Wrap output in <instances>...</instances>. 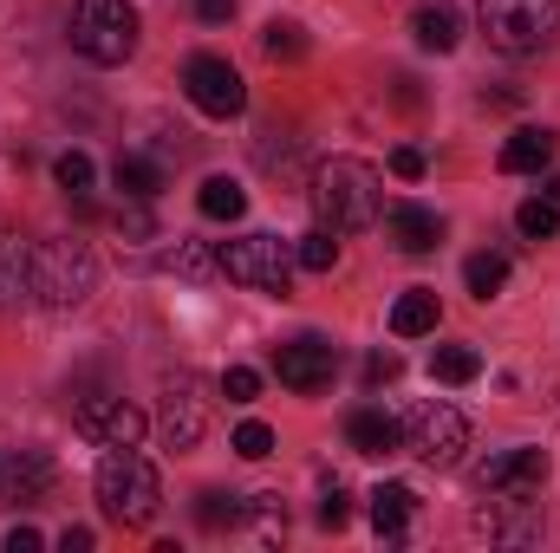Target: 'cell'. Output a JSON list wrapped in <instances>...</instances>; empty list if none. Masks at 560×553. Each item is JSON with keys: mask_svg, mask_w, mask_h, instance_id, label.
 Listing matches in <instances>:
<instances>
[{"mask_svg": "<svg viewBox=\"0 0 560 553\" xmlns=\"http://www.w3.org/2000/svg\"><path fill=\"white\" fill-rule=\"evenodd\" d=\"M313 215L332 235H359L385 215V176L365 156H326L313 169Z\"/></svg>", "mask_w": 560, "mask_h": 553, "instance_id": "6da1fadb", "label": "cell"}, {"mask_svg": "<svg viewBox=\"0 0 560 553\" xmlns=\"http://www.w3.org/2000/svg\"><path fill=\"white\" fill-rule=\"evenodd\" d=\"M92 293H98V255L85 242L59 235V242H39L26 255V299H39L46 313H72Z\"/></svg>", "mask_w": 560, "mask_h": 553, "instance_id": "7a4b0ae2", "label": "cell"}, {"mask_svg": "<svg viewBox=\"0 0 560 553\" xmlns=\"http://www.w3.org/2000/svg\"><path fill=\"white\" fill-rule=\"evenodd\" d=\"M92 489H98V508L112 521H125V528H150L156 508H163V482H156V469L143 462L138 449H105Z\"/></svg>", "mask_w": 560, "mask_h": 553, "instance_id": "3957f363", "label": "cell"}, {"mask_svg": "<svg viewBox=\"0 0 560 553\" xmlns=\"http://www.w3.org/2000/svg\"><path fill=\"white\" fill-rule=\"evenodd\" d=\"M66 39L92 66H125L138 52V7L131 0H72Z\"/></svg>", "mask_w": 560, "mask_h": 553, "instance_id": "277c9868", "label": "cell"}, {"mask_svg": "<svg viewBox=\"0 0 560 553\" xmlns=\"http://www.w3.org/2000/svg\"><path fill=\"white\" fill-rule=\"evenodd\" d=\"M482 39L509 59H528L541 46H555L560 33V0H476Z\"/></svg>", "mask_w": 560, "mask_h": 553, "instance_id": "5b68a950", "label": "cell"}, {"mask_svg": "<svg viewBox=\"0 0 560 553\" xmlns=\"http://www.w3.org/2000/svg\"><path fill=\"white\" fill-rule=\"evenodd\" d=\"M215 274H229L235 286H255V293H287L293 286V248L280 235H235L215 248Z\"/></svg>", "mask_w": 560, "mask_h": 553, "instance_id": "8992f818", "label": "cell"}, {"mask_svg": "<svg viewBox=\"0 0 560 553\" xmlns=\"http://www.w3.org/2000/svg\"><path fill=\"white\" fill-rule=\"evenodd\" d=\"M405 449L423 456V462H436V469H450L463 449H469V416L456 411V404H443V398H423L405 411Z\"/></svg>", "mask_w": 560, "mask_h": 553, "instance_id": "52a82bcc", "label": "cell"}, {"mask_svg": "<svg viewBox=\"0 0 560 553\" xmlns=\"http://www.w3.org/2000/svg\"><path fill=\"white\" fill-rule=\"evenodd\" d=\"M156 436L170 449H196L209 436V385L196 372H170L163 378V404H156Z\"/></svg>", "mask_w": 560, "mask_h": 553, "instance_id": "ba28073f", "label": "cell"}, {"mask_svg": "<svg viewBox=\"0 0 560 553\" xmlns=\"http://www.w3.org/2000/svg\"><path fill=\"white\" fill-rule=\"evenodd\" d=\"M183 92H189V105H196L202 118H242V111H248L242 72H235L229 59H215V52H196V59L183 66Z\"/></svg>", "mask_w": 560, "mask_h": 553, "instance_id": "9c48e42d", "label": "cell"}, {"mask_svg": "<svg viewBox=\"0 0 560 553\" xmlns=\"http://www.w3.org/2000/svg\"><path fill=\"white\" fill-rule=\"evenodd\" d=\"M275 372H280V385H287V391L313 398V391H326V385H332V372H339V345H332V339H319V332L287 339V345H275Z\"/></svg>", "mask_w": 560, "mask_h": 553, "instance_id": "30bf717a", "label": "cell"}, {"mask_svg": "<svg viewBox=\"0 0 560 553\" xmlns=\"http://www.w3.org/2000/svg\"><path fill=\"white\" fill-rule=\"evenodd\" d=\"M469 528L489 534V541H502V548H528V541H541V502L535 495H482V508L469 515Z\"/></svg>", "mask_w": 560, "mask_h": 553, "instance_id": "8fae6325", "label": "cell"}, {"mask_svg": "<svg viewBox=\"0 0 560 553\" xmlns=\"http://www.w3.org/2000/svg\"><path fill=\"white\" fill-rule=\"evenodd\" d=\"M72 423H79V436L98 443V449H138L143 430H150V416H143L138 404H125V398H85Z\"/></svg>", "mask_w": 560, "mask_h": 553, "instance_id": "7c38bea8", "label": "cell"}, {"mask_svg": "<svg viewBox=\"0 0 560 553\" xmlns=\"http://www.w3.org/2000/svg\"><path fill=\"white\" fill-rule=\"evenodd\" d=\"M541 482H548V449H502L476 469L482 495H541Z\"/></svg>", "mask_w": 560, "mask_h": 553, "instance_id": "4fadbf2b", "label": "cell"}, {"mask_svg": "<svg viewBox=\"0 0 560 553\" xmlns=\"http://www.w3.org/2000/svg\"><path fill=\"white\" fill-rule=\"evenodd\" d=\"M52 482H59V462L46 449H7L0 456V502L7 508H33Z\"/></svg>", "mask_w": 560, "mask_h": 553, "instance_id": "5bb4252c", "label": "cell"}, {"mask_svg": "<svg viewBox=\"0 0 560 553\" xmlns=\"http://www.w3.org/2000/svg\"><path fill=\"white\" fill-rule=\"evenodd\" d=\"M385 235L398 242V255H436L443 248V215L423 202H392L385 209Z\"/></svg>", "mask_w": 560, "mask_h": 553, "instance_id": "9a60e30c", "label": "cell"}, {"mask_svg": "<svg viewBox=\"0 0 560 553\" xmlns=\"http://www.w3.org/2000/svg\"><path fill=\"white\" fill-rule=\"evenodd\" d=\"M411 515H418V489H405V482H378L372 489V528H378V541H405Z\"/></svg>", "mask_w": 560, "mask_h": 553, "instance_id": "2e32d148", "label": "cell"}, {"mask_svg": "<svg viewBox=\"0 0 560 553\" xmlns=\"http://www.w3.org/2000/svg\"><path fill=\"white\" fill-rule=\"evenodd\" d=\"M346 443H352L359 456H385V449H398V443H405V430L378 411V404H359V411L346 416Z\"/></svg>", "mask_w": 560, "mask_h": 553, "instance_id": "e0dca14e", "label": "cell"}, {"mask_svg": "<svg viewBox=\"0 0 560 553\" xmlns=\"http://www.w3.org/2000/svg\"><path fill=\"white\" fill-rule=\"evenodd\" d=\"M555 150H560L555 131L528 125V131H515V138L502 143V169H509V176H535V169H548V163H555Z\"/></svg>", "mask_w": 560, "mask_h": 553, "instance_id": "ac0fdd59", "label": "cell"}, {"mask_svg": "<svg viewBox=\"0 0 560 553\" xmlns=\"http://www.w3.org/2000/svg\"><path fill=\"white\" fill-rule=\"evenodd\" d=\"M411 33H418L423 52H456L463 20H456V7H450V0H423L418 13H411Z\"/></svg>", "mask_w": 560, "mask_h": 553, "instance_id": "d6986e66", "label": "cell"}, {"mask_svg": "<svg viewBox=\"0 0 560 553\" xmlns=\"http://www.w3.org/2000/svg\"><path fill=\"white\" fill-rule=\"evenodd\" d=\"M112 183H118L131 202H150V196L163 189V163H156V156H143V150H118V163H112Z\"/></svg>", "mask_w": 560, "mask_h": 553, "instance_id": "ffe728a7", "label": "cell"}, {"mask_svg": "<svg viewBox=\"0 0 560 553\" xmlns=\"http://www.w3.org/2000/svg\"><path fill=\"white\" fill-rule=\"evenodd\" d=\"M392 332H398V339H423V332H436V286H411V293H398V306H392Z\"/></svg>", "mask_w": 560, "mask_h": 553, "instance_id": "44dd1931", "label": "cell"}, {"mask_svg": "<svg viewBox=\"0 0 560 553\" xmlns=\"http://www.w3.org/2000/svg\"><path fill=\"white\" fill-rule=\"evenodd\" d=\"M196 209H202L209 222H242V215H248V189H242L235 176H209V183L196 189Z\"/></svg>", "mask_w": 560, "mask_h": 553, "instance_id": "7402d4cb", "label": "cell"}, {"mask_svg": "<svg viewBox=\"0 0 560 553\" xmlns=\"http://www.w3.org/2000/svg\"><path fill=\"white\" fill-rule=\"evenodd\" d=\"M26 255H33V248L0 228V306H20V299H26Z\"/></svg>", "mask_w": 560, "mask_h": 553, "instance_id": "603a6c76", "label": "cell"}, {"mask_svg": "<svg viewBox=\"0 0 560 553\" xmlns=\"http://www.w3.org/2000/svg\"><path fill=\"white\" fill-rule=\"evenodd\" d=\"M463 286H469L476 299H495V293L509 286V255H495V248L469 255V261H463Z\"/></svg>", "mask_w": 560, "mask_h": 553, "instance_id": "cb8c5ba5", "label": "cell"}, {"mask_svg": "<svg viewBox=\"0 0 560 553\" xmlns=\"http://www.w3.org/2000/svg\"><path fill=\"white\" fill-rule=\"evenodd\" d=\"M430 378H436V385H469V378H482V358H476L469 345H436Z\"/></svg>", "mask_w": 560, "mask_h": 553, "instance_id": "d4e9b609", "label": "cell"}, {"mask_svg": "<svg viewBox=\"0 0 560 553\" xmlns=\"http://www.w3.org/2000/svg\"><path fill=\"white\" fill-rule=\"evenodd\" d=\"M515 228H522L528 242H555V235H560V202H548V196H528V202L515 209Z\"/></svg>", "mask_w": 560, "mask_h": 553, "instance_id": "484cf974", "label": "cell"}, {"mask_svg": "<svg viewBox=\"0 0 560 553\" xmlns=\"http://www.w3.org/2000/svg\"><path fill=\"white\" fill-rule=\"evenodd\" d=\"M332 261H339L332 228H313V235H300V242H293V268H306V274H332Z\"/></svg>", "mask_w": 560, "mask_h": 553, "instance_id": "4316f807", "label": "cell"}, {"mask_svg": "<svg viewBox=\"0 0 560 553\" xmlns=\"http://www.w3.org/2000/svg\"><path fill=\"white\" fill-rule=\"evenodd\" d=\"M52 183H59V189H66V196L79 202V196H92V183H98V169H92V156H85V150H66V156L52 163Z\"/></svg>", "mask_w": 560, "mask_h": 553, "instance_id": "83f0119b", "label": "cell"}, {"mask_svg": "<svg viewBox=\"0 0 560 553\" xmlns=\"http://www.w3.org/2000/svg\"><path fill=\"white\" fill-rule=\"evenodd\" d=\"M242 515H248V508H242L235 495H222V489H209V495H196V521H202L209 534H215V528H235Z\"/></svg>", "mask_w": 560, "mask_h": 553, "instance_id": "f1b7e54d", "label": "cell"}, {"mask_svg": "<svg viewBox=\"0 0 560 553\" xmlns=\"http://www.w3.org/2000/svg\"><path fill=\"white\" fill-rule=\"evenodd\" d=\"M170 274H183V280L215 274V248H209V242H176V255H170Z\"/></svg>", "mask_w": 560, "mask_h": 553, "instance_id": "f546056e", "label": "cell"}, {"mask_svg": "<svg viewBox=\"0 0 560 553\" xmlns=\"http://www.w3.org/2000/svg\"><path fill=\"white\" fill-rule=\"evenodd\" d=\"M261 46H268V59H306V33H300L293 20H275V26L261 33Z\"/></svg>", "mask_w": 560, "mask_h": 553, "instance_id": "4dcf8cb0", "label": "cell"}, {"mask_svg": "<svg viewBox=\"0 0 560 553\" xmlns=\"http://www.w3.org/2000/svg\"><path fill=\"white\" fill-rule=\"evenodd\" d=\"M235 456H248V462H261V456H275V430H268L261 416H248V423L235 430Z\"/></svg>", "mask_w": 560, "mask_h": 553, "instance_id": "1f68e13d", "label": "cell"}, {"mask_svg": "<svg viewBox=\"0 0 560 553\" xmlns=\"http://www.w3.org/2000/svg\"><path fill=\"white\" fill-rule=\"evenodd\" d=\"M222 398H229V404H255V398H261V372L229 365V372H222Z\"/></svg>", "mask_w": 560, "mask_h": 553, "instance_id": "d6a6232c", "label": "cell"}, {"mask_svg": "<svg viewBox=\"0 0 560 553\" xmlns=\"http://www.w3.org/2000/svg\"><path fill=\"white\" fill-rule=\"evenodd\" d=\"M118 235H131V242H150V235H156L150 202H131V196H125V209H118Z\"/></svg>", "mask_w": 560, "mask_h": 553, "instance_id": "836d02e7", "label": "cell"}, {"mask_svg": "<svg viewBox=\"0 0 560 553\" xmlns=\"http://www.w3.org/2000/svg\"><path fill=\"white\" fill-rule=\"evenodd\" d=\"M398 372H405V365H398V352H372V358H365V385H372V391L398 385Z\"/></svg>", "mask_w": 560, "mask_h": 553, "instance_id": "e575fe53", "label": "cell"}, {"mask_svg": "<svg viewBox=\"0 0 560 553\" xmlns=\"http://www.w3.org/2000/svg\"><path fill=\"white\" fill-rule=\"evenodd\" d=\"M346 521H352V502H346V489L332 482V489H326V502H319V528H332V534H339Z\"/></svg>", "mask_w": 560, "mask_h": 553, "instance_id": "d590c367", "label": "cell"}, {"mask_svg": "<svg viewBox=\"0 0 560 553\" xmlns=\"http://www.w3.org/2000/svg\"><path fill=\"white\" fill-rule=\"evenodd\" d=\"M392 176L418 183V176H423V150H411V143H398V150H392Z\"/></svg>", "mask_w": 560, "mask_h": 553, "instance_id": "8d00e7d4", "label": "cell"}, {"mask_svg": "<svg viewBox=\"0 0 560 553\" xmlns=\"http://www.w3.org/2000/svg\"><path fill=\"white\" fill-rule=\"evenodd\" d=\"M39 548H46V541H39V528H26V521L7 534V553H39Z\"/></svg>", "mask_w": 560, "mask_h": 553, "instance_id": "74e56055", "label": "cell"}, {"mask_svg": "<svg viewBox=\"0 0 560 553\" xmlns=\"http://www.w3.org/2000/svg\"><path fill=\"white\" fill-rule=\"evenodd\" d=\"M59 548H66V553H92V528H66V534H59Z\"/></svg>", "mask_w": 560, "mask_h": 553, "instance_id": "f35d334b", "label": "cell"}, {"mask_svg": "<svg viewBox=\"0 0 560 553\" xmlns=\"http://www.w3.org/2000/svg\"><path fill=\"white\" fill-rule=\"evenodd\" d=\"M196 13L215 26V20H229V13H235V0H196Z\"/></svg>", "mask_w": 560, "mask_h": 553, "instance_id": "ab89813d", "label": "cell"}, {"mask_svg": "<svg viewBox=\"0 0 560 553\" xmlns=\"http://www.w3.org/2000/svg\"><path fill=\"white\" fill-rule=\"evenodd\" d=\"M541 196H548V202H560V169L548 176V183H541Z\"/></svg>", "mask_w": 560, "mask_h": 553, "instance_id": "60d3db41", "label": "cell"}]
</instances>
